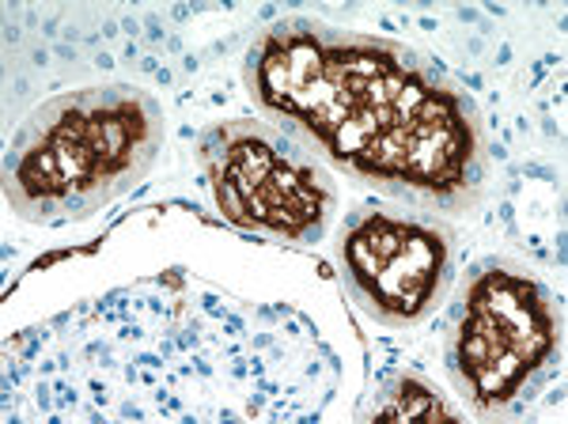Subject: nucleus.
<instances>
[{"label":"nucleus","mask_w":568,"mask_h":424,"mask_svg":"<svg viewBox=\"0 0 568 424\" xmlns=\"http://www.w3.org/2000/svg\"><path fill=\"white\" fill-rule=\"evenodd\" d=\"M565 319L554 292L508 258L474 270L447 334V375L478 417L530 398L561 361Z\"/></svg>","instance_id":"3"},{"label":"nucleus","mask_w":568,"mask_h":424,"mask_svg":"<svg viewBox=\"0 0 568 424\" xmlns=\"http://www.w3.org/2000/svg\"><path fill=\"white\" fill-rule=\"evenodd\" d=\"M163 110L130 84L50 99L20 125L4 155V201L31 224L95 216L152 171Z\"/></svg>","instance_id":"2"},{"label":"nucleus","mask_w":568,"mask_h":424,"mask_svg":"<svg viewBox=\"0 0 568 424\" xmlns=\"http://www.w3.org/2000/svg\"><path fill=\"white\" fill-rule=\"evenodd\" d=\"M364 417H375V421H455L459 413L444 402V394H439L425 375L398 372L383 383V391L375 394V402L364 410Z\"/></svg>","instance_id":"6"},{"label":"nucleus","mask_w":568,"mask_h":424,"mask_svg":"<svg viewBox=\"0 0 568 424\" xmlns=\"http://www.w3.org/2000/svg\"><path fill=\"white\" fill-rule=\"evenodd\" d=\"M197 160L227 224L288 246L326 235L337 209L334 179L277 125L254 118L220 122L201 133Z\"/></svg>","instance_id":"4"},{"label":"nucleus","mask_w":568,"mask_h":424,"mask_svg":"<svg viewBox=\"0 0 568 424\" xmlns=\"http://www.w3.org/2000/svg\"><path fill=\"white\" fill-rule=\"evenodd\" d=\"M243 84L265 122L345 179L417 212L478 205V107L409 46L292 16L251 42Z\"/></svg>","instance_id":"1"},{"label":"nucleus","mask_w":568,"mask_h":424,"mask_svg":"<svg viewBox=\"0 0 568 424\" xmlns=\"http://www.w3.org/2000/svg\"><path fill=\"white\" fill-rule=\"evenodd\" d=\"M337 276L361 315L409 330L444 303L455 281V235L417 209H364L334 246Z\"/></svg>","instance_id":"5"}]
</instances>
